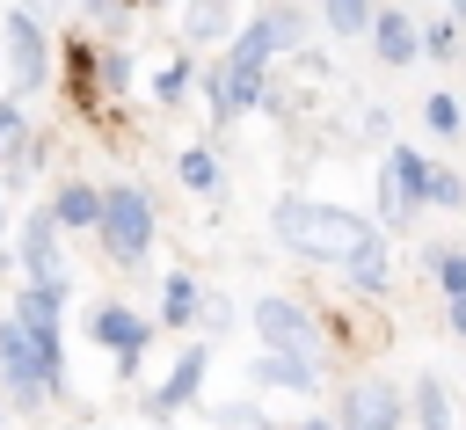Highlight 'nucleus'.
<instances>
[{
  "label": "nucleus",
  "instance_id": "nucleus-1",
  "mask_svg": "<svg viewBox=\"0 0 466 430\" xmlns=\"http://www.w3.org/2000/svg\"><path fill=\"white\" fill-rule=\"evenodd\" d=\"M269 226H277L284 248H299V255H313V262H350L357 248L379 241L371 219H357V211H342V204H313V197H284V204L269 211Z\"/></svg>",
  "mask_w": 466,
  "mask_h": 430
},
{
  "label": "nucleus",
  "instance_id": "nucleus-2",
  "mask_svg": "<svg viewBox=\"0 0 466 430\" xmlns=\"http://www.w3.org/2000/svg\"><path fill=\"white\" fill-rule=\"evenodd\" d=\"M0 372H7V394H15L22 408H36L44 394L66 386V364L44 357V343L29 335V321H0Z\"/></svg>",
  "mask_w": 466,
  "mask_h": 430
},
{
  "label": "nucleus",
  "instance_id": "nucleus-3",
  "mask_svg": "<svg viewBox=\"0 0 466 430\" xmlns=\"http://www.w3.org/2000/svg\"><path fill=\"white\" fill-rule=\"evenodd\" d=\"M102 248L116 255V262H146V248H153V197L146 189H102Z\"/></svg>",
  "mask_w": 466,
  "mask_h": 430
},
{
  "label": "nucleus",
  "instance_id": "nucleus-4",
  "mask_svg": "<svg viewBox=\"0 0 466 430\" xmlns=\"http://www.w3.org/2000/svg\"><path fill=\"white\" fill-rule=\"evenodd\" d=\"M22 270H29V284H66V262H58V211H29V219H22Z\"/></svg>",
  "mask_w": 466,
  "mask_h": 430
},
{
  "label": "nucleus",
  "instance_id": "nucleus-5",
  "mask_svg": "<svg viewBox=\"0 0 466 430\" xmlns=\"http://www.w3.org/2000/svg\"><path fill=\"white\" fill-rule=\"evenodd\" d=\"M342 430H400V394L386 379H357L342 394Z\"/></svg>",
  "mask_w": 466,
  "mask_h": 430
},
{
  "label": "nucleus",
  "instance_id": "nucleus-6",
  "mask_svg": "<svg viewBox=\"0 0 466 430\" xmlns=\"http://www.w3.org/2000/svg\"><path fill=\"white\" fill-rule=\"evenodd\" d=\"M255 335H262V350H306L313 357V321L291 299H255Z\"/></svg>",
  "mask_w": 466,
  "mask_h": 430
},
{
  "label": "nucleus",
  "instance_id": "nucleus-7",
  "mask_svg": "<svg viewBox=\"0 0 466 430\" xmlns=\"http://www.w3.org/2000/svg\"><path fill=\"white\" fill-rule=\"evenodd\" d=\"M7 58H15L22 80H44V66H51V44H44V29L29 22V7L7 15Z\"/></svg>",
  "mask_w": 466,
  "mask_h": 430
},
{
  "label": "nucleus",
  "instance_id": "nucleus-8",
  "mask_svg": "<svg viewBox=\"0 0 466 430\" xmlns=\"http://www.w3.org/2000/svg\"><path fill=\"white\" fill-rule=\"evenodd\" d=\"M248 379L255 386H313L320 379V357H306V350H262L248 364Z\"/></svg>",
  "mask_w": 466,
  "mask_h": 430
},
{
  "label": "nucleus",
  "instance_id": "nucleus-9",
  "mask_svg": "<svg viewBox=\"0 0 466 430\" xmlns=\"http://www.w3.org/2000/svg\"><path fill=\"white\" fill-rule=\"evenodd\" d=\"M371 51H379L386 66H408V58L422 51V36H415V22H408L400 7H379V22H371Z\"/></svg>",
  "mask_w": 466,
  "mask_h": 430
},
{
  "label": "nucleus",
  "instance_id": "nucleus-10",
  "mask_svg": "<svg viewBox=\"0 0 466 430\" xmlns=\"http://www.w3.org/2000/svg\"><path fill=\"white\" fill-rule=\"evenodd\" d=\"M284 36H291V22H277V15L248 22V29L233 36V66H255V73H262V66H269V51H277Z\"/></svg>",
  "mask_w": 466,
  "mask_h": 430
},
{
  "label": "nucleus",
  "instance_id": "nucleus-11",
  "mask_svg": "<svg viewBox=\"0 0 466 430\" xmlns=\"http://www.w3.org/2000/svg\"><path fill=\"white\" fill-rule=\"evenodd\" d=\"M95 335H102V343H109L124 364L146 350V321H138V313H124V306H102V313H95Z\"/></svg>",
  "mask_w": 466,
  "mask_h": 430
},
{
  "label": "nucleus",
  "instance_id": "nucleus-12",
  "mask_svg": "<svg viewBox=\"0 0 466 430\" xmlns=\"http://www.w3.org/2000/svg\"><path fill=\"white\" fill-rule=\"evenodd\" d=\"M204 364H211V350H204V343H197V350H189V357H182V364H175V372H167V386H160V394H153V415H175V408H182V401H189V394H197V379H204Z\"/></svg>",
  "mask_w": 466,
  "mask_h": 430
},
{
  "label": "nucleus",
  "instance_id": "nucleus-13",
  "mask_svg": "<svg viewBox=\"0 0 466 430\" xmlns=\"http://www.w3.org/2000/svg\"><path fill=\"white\" fill-rule=\"evenodd\" d=\"M255 102H262V73L226 58V73H218V117H240V109H255Z\"/></svg>",
  "mask_w": 466,
  "mask_h": 430
},
{
  "label": "nucleus",
  "instance_id": "nucleus-14",
  "mask_svg": "<svg viewBox=\"0 0 466 430\" xmlns=\"http://www.w3.org/2000/svg\"><path fill=\"white\" fill-rule=\"evenodd\" d=\"M51 211H58V226H102V189H87V182H66Z\"/></svg>",
  "mask_w": 466,
  "mask_h": 430
},
{
  "label": "nucleus",
  "instance_id": "nucleus-15",
  "mask_svg": "<svg viewBox=\"0 0 466 430\" xmlns=\"http://www.w3.org/2000/svg\"><path fill=\"white\" fill-rule=\"evenodd\" d=\"M386 277H393V262H386V248H379V241L350 255V284H357V292H386Z\"/></svg>",
  "mask_w": 466,
  "mask_h": 430
},
{
  "label": "nucleus",
  "instance_id": "nucleus-16",
  "mask_svg": "<svg viewBox=\"0 0 466 430\" xmlns=\"http://www.w3.org/2000/svg\"><path fill=\"white\" fill-rule=\"evenodd\" d=\"M320 15H328V29H335V36L371 29V0H320Z\"/></svg>",
  "mask_w": 466,
  "mask_h": 430
},
{
  "label": "nucleus",
  "instance_id": "nucleus-17",
  "mask_svg": "<svg viewBox=\"0 0 466 430\" xmlns=\"http://www.w3.org/2000/svg\"><path fill=\"white\" fill-rule=\"evenodd\" d=\"M415 415H422V430H451V401H444V386H437V379H422V386H415Z\"/></svg>",
  "mask_w": 466,
  "mask_h": 430
},
{
  "label": "nucleus",
  "instance_id": "nucleus-18",
  "mask_svg": "<svg viewBox=\"0 0 466 430\" xmlns=\"http://www.w3.org/2000/svg\"><path fill=\"white\" fill-rule=\"evenodd\" d=\"M182 182H189V189H218V153H211V146H189V153H182Z\"/></svg>",
  "mask_w": 466,
  "mask_h": 430
},
{
  "label": "nucleus",
  "instance_id": "nucleus-19",
  "mask_svg": "<svg viewBox=\"0 0 466 430\" xmlns=\"http://www.w3.org/2000/svg\"><path fill=\"white\" fill-rule=\"evenodd\" d=\"M182 29H189V36H204V44H211V36H218V29H226V0H189V15H182Z\"/></svg>",
  "mask_w": 466,
  "mask_h": 430
},
{
  "label": "nucleus",
  "instance_id": "nucleus-20",
  "mask_svg": "<svg viewBox=\"0 0 466 430\" xmlns=\"http://www.w3.org/2000/svg\"><path fill=\"white\" fill-rule=\"evenodd\" d=\"M430 277L444 284V299H459V292H466V255H459V248H444V255H430Z\"/></svg>",
  "mask_w": 466,
  "mask_h": 430
},
{
  "label": "nucleus",
  "instance_id": "nucleus-21",
  "mask_svg": "<svg viewBox=\"0 0 466 430\" xmlns=\"http://www.w3.org/2000/svg\"><path fill=\"white\" fill-rule=\"evenodd\" d=\"M422 124H430L437 138H451V131H459V102H451V95H430V102H422Z\"/></svg>",
  "mask_w": 466,
  "mask_h": 430
},
{
  "label": "nucleus",
  "instance_id": "nucleus-22",
  "mask_svg": "<svg viewBox=\"0 0 466 430\" xmlns=\"http://www.w3.org/2000/svg\"><path fill=\"white\" fill-rule=\"evenodd\" d=\"M197 313V277H167V321H189Z\"/></svg>",
  "mask_w": 466,
  "mask_h": 430
},
{
  "label": "nucleus",
  "instance_id": "nucleus-23",
  "mask_svg": "<svg viewBox=\"0 0 466 430\" xmlns=\"http://www.w3.org/2000/svg\"><path fill=\"white\" fill-rule=\"evenodd\" d=\"M15 138H22V102H0V160L15 153Z\"/></svg>",
  "mask_w": 466,
  "mask_h": 430
},
{
  "label": "nucleus",
  "instance_id": "nucleus-24",
  "mask_svg": "<svg viewBox=\"0 0 466 430\" xmlns=\"http://www.w3.org/2000/svg\"><path fill=\"white\" fill-rule=\"evenodd\" d=\"M459 197H466V182H459V175H444V168H437V182H430V204H459Z\"/></svg>",
  "mask_w": 466,
  "mask_h": 430
},
{
  "label": "nucleus",
  "instance_id": "nucleus-25",
  "mask_svg": "<svg viewBox=\"0 0 466 430\" xmlns=\"http://www.w3.org/2000/svg\"><path fill=\"white\" fill-rule=\"evenodd\" d=\"M422 51H437V58H444V51H459V36H451V22H437V29L422 36Z\"/></svg>",
  "mask_w": 466,
  "mask_h": 430
},
{
  "label": "nucleus",
  "instance_id": "nucleus-26",
  "mask_svg": "<svg viewBox=\"0 0 466 430\" xmlns=\"http://www.w3.org/2000/svg\"><path fill=\"white\" fill-rule=\"evenodd\" d=\"M451 335H466V292L451 299Z\"/></svg>",
  "mask_w": 466,
  "mask_h": 430
},
{
  "label": "nucleus",
  "instance_id": "nucleus-27",
  "mask_svg": "<svg viewBox=\"0 0 466 430\" xmlns=\"http://www.w3.org/2000/svg\"><path fill=\"white\" fill-rule=\"evenodd\" d=\"M299 430H342V423H328V415H313V423H299Z\"/></svg>",
  "mask_w": 466,
  "mask_h": 430
},
{
  "label": "nucleus",
  "instance_id": "nucleus-28",
  "mask_svg": "<svg viewBox=\"0 0 466 430\" xmlns=\"http://www.w3.org/2000/svg\"><path fill=\"white\" fill-rule=\"evenodd\" d=\"M22 7H51V0H22Z\"/></svg>",
  "mask_w": 466,
  "mask_h": 430
},
{
  "label": "nucleus",
  "instance_id": "nucleus-29",
  "mask_svg": "<svg viewBox=\"0 0 466 430\" xmlns=\"http://www.w3.org/2000/svg\"><path fill=\"white\" fill-rule=\"evenodd\" d=\"M451 7H459V22H466V0H451Z\"/></svg>",
  "mask_w": 466,
  "mask_h": 430
}]
</instances>
